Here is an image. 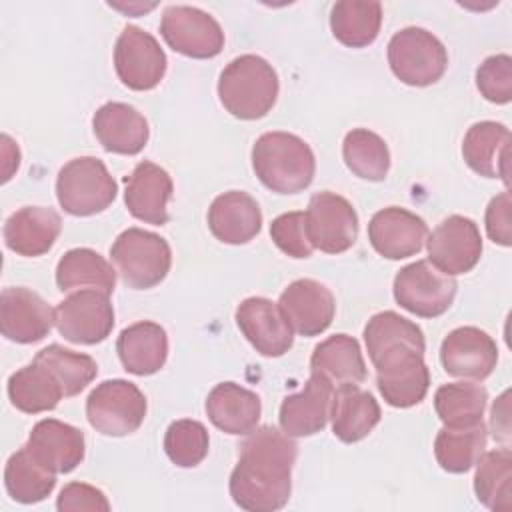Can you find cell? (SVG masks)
<instances>
[{
  "instance_id": "6da1fadb",
  "label": "cell",
  "mask_w": 512,
  "mask_h": 512,
  "mask_svg": "<svg viewBox=\"0 0 512 512\" xmlns=\"http://www.w3.org/2000/svg\"><path fill=\"white\" fill-rule=\"evenodd\" d=\"M364 342L386 404L394 408L420 404L430 386L422 328L398 312L384 310L364 326Z\"/></svg>"
},
{
  "instance_id": "7a4b0ae2",
  "label": "cell",
  "mask_w": 512,
  "mask_h": 512,
  "mask_svg": "<svg viewBox=\"0 0 512 512\" xmlns=\"http://www.w3.org/2000/svg\"><path fill=\"white\" fill-rule=\"evenodd\" d=\"M298 446L284 430L262 426L248 434L230 474V496L248 512H274L292 492V466Z\"/></svg>"
},
{
  "instance_id": "3957f363",
  "label": "cell",
  "mask_w": 512,
  "mask_h": 512,
  "mask_svg": "<svg viewBox=\"0 0 512 512\" xmlns=\"http://www.w3.org/2000/svg\"><path fill=\"white\" fill-rule=\"evenodd\" d=\"M252 168L268 190L296 194L312 184L316 160L300 136L266 132L252 146Z\"/></svg>"
},
{
  "instance_id": "277c9868",
  "label": "cell",
  "mask_w": 512,
  "mask_h": 512,
  "mask_svg": "<svg viewBox=\"0 0 512 512\" xmlns=\"http://www.w3.org/2000/svg\"><path fill=\"white\" fill-rule=\"evenodd\" d=\"M218 98L234 118L258 120L276 104L278 74L262 56L242 54L220 72Z\"/></svg>"
},
{
  "instance_id": "5b68a950",
  "label": "cell",
  "mask_w": 512,
  "mask_h": 512,
  "mask_svg": "<svg viewBox=\"0 0 512 512\" xmlns=\"http://www.w3.org/2000/svg\"><path fill=\"white\" fill-rule=\"evenodd\" d=\"M118 186L106 164L96 156H78L66 162L56 178V198L72 216H92L106 210Z\"/></svg>"
},
{
  "instance_id": "8992f818",
  "label": "cell",
  "mask_w": 512,
  "mask_h": 512,
  "mask_svg": "<svg viewBox=\"0 0 512 512\" xmlns=\"http://www.w3.org/2000/svg\"><path fill=\"white\" fill-rule=\"evenodd\" d=\"M110 258L122 282L136 290L160 284L170 272L172 252L168 242L148 230L128 228L110 246Z\"/></svg>"
},
{
  "instance_id": "52a82bcc",
  "label": "cell",
  "mask_w": 512,
  "mask_h": 512,
  "mask_svg": "<svg viewBox=\"0 0 512 512\" xmlns=\"http://www.w3.org/2000/svg\"><path fill=\"white\" fill-rule=\"evenodd\" d=\"M388 64L400 82L422 88L438 82L444 76L448 52L432 32L418 26H408L390 38Z\"/></svg>"
},
{
  "instance_id": "ba28073f",
  "label": "cell",
  "mask_w": 512,
  "mask_h": 512,
  "mask_svg": "<svg viewBox=\"0 0 512 512\" xmlns=\"http://www.w3.org/2000/svg\"><path fill=\"white\" fill-rule=\"evenodd\" d=\"M86 416L90 426L104 436H128L144 422L146 398L128 380H104L90 392Z\"/></svg>"
},
{
  "instance_id": "9c48e42d",
  "label": "cell",
  "mask_w": 512,
  "mask_h": 512,
  "mask_svg": "<svg viewBox=\"0 0 512 512\" xmlns=\"http://www.w3.org/2000/svg\"><path fill=\"white\" fill-rule=\"evenodd\" d=\"M456 288L454 276L440 272L428 260L400 268L392 286L396 302L420 318L442 316L452 306Z\"/></svg>"
},
{
  "instance_id": "30bf717a",
  "label": "cell",
  "mask_w": 512,
  "mask_h": 512,
  "mask_svg": "<svg viewBox=\"0 0 512 512\" xmlns=\"http://www.w3.org/2000/svg\"><path fill=\"white\" fill-rule=\"evenodd\" d=\"M306 232L312 248L326 254H340L354 246L358 238V214L352 204L330 190L310 198L304 212Z\"/></svg>"
},
{
  "instance_id": "8fae6325",
  "label": "cell",
  "mask_w": 512,
  "mask_h": 512,
  "mask_svg": "<svg viewBox=\"0 0 512 512\" xmlns=\"http://www.w3.org/2000/svg\"><path fill=\"white\" fill-rule=\"evenodd\" d=\"M54 326L74 344H98L114 328L110 296L98 290H78L54 308Z\"/></svg>"
},
{
  "instance_id": "7c38bea8",
  "label": "cell",
  "mask_w": 512,
  "mask_h": 512,
  "mask_svg": "<svg viewBox=\"0 0 512 512\" xmlns=\"http://www.w3.org/2000/svg\"><path fill=\"white\" fill-rule=\"evenodd\" d=\"M114 68L130 90H152L166 74V54L152 34L128 24L114 46Z\"/></svg>"
},
{
  "instance_id": "4fadbf2b",
  "label": "cell",
  "mask_w": 512,
  "mask_h": 512,
  "mask_svg": "<svg viewBox=\"0 0 512 512\" xmlns=\"http://www.w3.org/2000/svg\"><path fill=\"white\" fill-rule=\"evenodd\" d=\"M160 34L174 52L188 58H214L224 48L220 24L194 6H168L160 20Z\"/></svg>"
},
{
  "instance_id": "5bb4252c",
  "label": "cell",
  "mask_w": 512,
  "mask_h": 512,
  "mask_svg": "<svg viewBox=\"0 0 512 512\" xmlns=\"http://www.w3.org/2000/svg\"><path fill=\"white\" fill-rule=\"evenodd\" d=\"M428 262L448 276L470 272L482 256V236L474 220L452 214L426 238Z\"/></svg>"
},
{
  "instance_id": "9a60e30c",
  "label": "cell",
  "mask_w": 512,
  "mask_h": 512,
  "mask_svg": "<svg viewBox=\"0 0 512 512\" xmlns=\"http://www.w3.org/2000/svg\"><path fill=\"white\" fill-rule=\"evenodd\" d=\"M236 324L244 338L268 358H278L292 348L294 330L278 304L268 298L252 296L238 304Z\"/></svg>"
},
{
  "instance_id": "2e32d148",
  "label": "cell",
  "mask_w": 512,
  "mask_h": 512,
  "mask_svg": "<svg viewBox=\"0 0 512 512\" xmlns=\"http://www.w3.org/2000/svg\"><path fill=\"white\" fill-rule=\"evenodd\" d=\"M54 326V310L30 288L12 286L0 294V330L18 344H34Z\"/></svg>"
},
{
  "instance_id": "e0dca14e",
  "label": "cell",
  "mask_w": 512,
  "mask_h": 512,
  "mask_svg": "<svg viewBox=\"0 0 512 512\" xmlns=\"http://www.w3.org/2000/svg\"><path fill=\"white\" fill-rule=\"evenodd\" d=\"M440 362L450 376L484 380L496 368L498 346L484 330L460 326L442 340Z\"/></svg>"
},
{
  "instance_id": "ac0fdd59",
  "label": "cell",
  "mask_w": 512,
  "mask_h": 512,
  "mask_svg": "<svg viewBox=\"0 0 512 512\" xmlns=\"http://www.w3.org/2000/svg\"><path fill=\"white\" fill-rule=\"evenodd\" d=\"M426 238L428 226L424 218L400 206L378 210L368 224V240L372 248L388 260H402L418 254Z\"/></svg>"
},
{
  "instance_id": "d6986e66",
  "label": "cell",
  "mask_w": 512,
  "mask_h": 512,
  "mask_svg": "<svg viewBox=\"0 0 512 512\" xmlns=\"http://www.w3.org/2000/svg\"><path fill=\"white\" fill-rule=\"evenodd\" d=\"M278 306L292 330L306 338L322 334L332 324L336 312L332 292L312 278H300L288 284L280 294Z\"/></svg>"
},
{
  "instance_id": "ffe728a7",
  "label": "cell",
  "mask_w": 512,
  "mask_h": 512,
  "mask_svg": "<svg viewBox=\"0 0 512 512\" xmlns=\"http://www.w3.org/2000/svg\"><path fill=\"white\" fill-rule=\"evenodd\" d=\"M334 386L320 374L310 372L304 388L290 394L280 404V428L294 438L314 436L330 420Z\"/></svg>"
},
{
  "instance_id": "44dd1931",
  "label": "cell",
  "mask_w": 512,
  "mask_h": 512,
  "mask_svg": "<svg viewBox=\"0 0 512 512\" xmlns=\"http://www.w3.org/2000/svg\"><path fill=\"white\" fill-rule=\"evenodd\" d=\"M172 190L170 174L158 164L144 160L124 178V204L134 218L162 226L168 222Z\"/></svg>"
},
{
  "instance_id": "7402d4cb",
  "label": "cell",
  "mask_w": 512,
  "mask_h": 512,
  "mask_svg": "<svg viewBox=\"0 0 512 512\" xmlns=\"http://www.w3.org/2000/svg\"><path fill=\"white\" fill-rule=\"evenodd\" d=\"M92 128L104 150L124 156L142 152L150 136L146 118L134 106L124 102L102 104L94 112Z\"/></svg>"
},
{
  "instance_id": "603a6c76",
  "label": "cell",
  "mask_w": 512,
  "mask_h": 512,
  "mask_svg": "<svg viewBox=\"0 0 512 512\" xmlns=\"http://www.w3.org/2000/svg\"><path fill=\"white\" fill-rule=\"evenodd\" d=\"M26 446L56 474L72 472L84 460V434L72 424L44 418L34 424Z\"/></svg>"
},
{
  "instance_id": "cb8c5ba5",
  "label": "cell",
  "mask_w": 512,
  "mask_h": 512,
  "mask_svg": "<svg viewBox=\"0 0 512 512\" xmlns=\"http://www.w3.org/2000/svg\"><path fill=\"white\" fill-rule=\"evenodd\" d=\"M208 228L224 244H246L262 228L260 206L242 190L224 192L208 208Z\"/></svg>"
},
{
  "instance_id": "d4e9b609",
  "label": "cell",
  "mask_w": 512,
  "mask_h": 512,
  "mask_svg": "<svg viewBox=\"0 0 512 512\" xmlns=\"http://www.w3.org/2000/svg\"><path fill=\"white\" fill-rule=\"evenodd\" d=\"M206 414L218 430L232 436H248L258 426L262 404L256 392L236 382H222L208 392Z\"/></svg>"
},
{
  "instance_id": "484cf974",
  "label": "cell",
  "mask_w": 512,
  "mask_h": 512,
  "mask_svg": "<svg viewBox=\"0 0 512 512\" xmlns=\"http://www.w3.org/2000/svg\"><path fill=\"white\" fill-rule=\"evenodd\" d=\"M62 220L56 210L44 206H24L8 216L4 224L6 246L20 256H42L58 240Z\"/></svg>"
},
{
  "instance_id": "4316f807",
  "label": "cell",
  "mask_w": 512,
  "mask_h": 512,
  "mask_svg": "<svg viewBox=\"0 0 512 512\" xmlns=\"http://www.w3.org/2000/svg\"><path fill=\"white\" fill-rule=\"evenodd\" d=\"M510 130L494 120H482L468 128L462 140L464 162L484 178H500L508 186Z\"/></svg>"
},
{
  "instance_id": "83f0119b",
  "label": "cell",
  "mask_w": 512,
  "mask_h": 512,
  "mask_svg": "<svg viewBox=\"0 0 512 512\" xmlns=\"http://www.w3.org/2000/svg\"><path fill=\"white\" fill-rule=\"evenodd\" d=\"M116 352L126 372L150 376L158 372L168 358L166 330L156 322H136L124 328L116 340Z\"/></svg>"
},
{
  "instance_id": "f1b7e54d",
  "label": "cell",
  "mask_w": 512,
  "mask_h": 512,
  "mask_svg": "<svg viewBox=\"0 0 512 512\" xmlns=\"http://www.w3.org/2000/svg\"><path fill=\"white\" fill-rule=\"evenodd\" d=\"M310 372L324 376L334 390L342 386H360L366 378V364L358 340L348 334L326 338L310 356Z\"/></svg>"
},
{
  "instance_id": "f546056e",
  "label": "cell",
  "mask_w": 512,
  "mask_h": 512,
  "mask_svg": "<svg viewBox=\"0 0 512 512\" xmlns=\"http://www.w3.org/2000/svg\"><path fill=\"white\" fill-rule=\"evenodd\" d=\"M380 406L376 398L360 386H342L332 398V432L338 440L352 444L366 438L380 422Z\"/></svg>"
},
{
  "instance_id": "4dcf8cb0",
  "label": "cell",
  "mask_w": 512,
  "mask_h": 512,
  "mask_svg": "<svg viewBox=\"0 0 512 512\" xmlns=\"http://www.w3.org/2000/svg\"><path fill=\"white\" fill-rule=\"evenodd\" d=\"M56 286L62 292L98 290L110 296L116 286V270L98 252L72 248L58 260Z\"/></svg>"
},
{
  "instance_id": "1f68e13d",
  "label": "cell",
  "mask_w": 512,
  "mask_h": 512,
  "mask_svg": "<svg viewBox=\"0 0 512 512\" xmlns=\"http://www.w3.org/2000/svg\"><path fill=\"white\" fill-rule=\"evenodd\" d=\"M64 396L60 382L54 374L32 360L28 366L16 370L8 378V398L12 406L26 414H40L54 410Z\"/></svg>"
},
{
  "instance_id": "d6a6232c",
  "label": "cell",
  "mask_w": 512,
  "mask_h": 512,
  "mask_svg": "<svg viewBox=\"0 0 512 512\" xmlns=\"http://www.w3.org/2000/svg\"><path fill=\"white\" fill-rule=\"evenodd\" d=\"M4 484L12 500L20 504H36L52 494L56 486V472L42 464L24 444L8 458Z\"/></svg>"
},
{
  "instance_id": "836d02e7",
  "label": "cell",
  "mask_w": 512,
  "mask_h": 512,
  "mask_svg": "<svg viewBox=\"0 0 512 512\" xmlns=\"http://www.w3.org/2000/svg\"><path fill=\"white\" fill-rule=\"evenodd\" d=\"M382 26L380 2L342 0L330 10V28L334 38L348 48H364L372 44Z\"/></svg>"
},
{
  "instance_id": "e575fe53",
  "label": "cell",
  "mask_w": 512,
  "mask_h": 512,
  "mask_svg": "<svg viewBox=\"0 0 512 512\" xmlns=\"http://www.w3.org/2000/svg\"><path fill=\"white\" fill-rule=\"evenodd\" d=\"M488 430L482 422L462 428L444 426L434 438V456L442 470L450 474L468 472L484 454Z\"/></svg>"
},
{
  "instance_id": "d590c367",
  "label": "cell",
  "mask_w": 512,
  "mask_h": 512,
  "mask_svg": "<svg viewBox=\"0 0 512 512\" xmlns=\"http://www.w3.org/2000/svg\"><path fill=\"white\" fill-rule=\"evenodd\" d=\"M474 474L478 502L496 512H508L512 504V452L508 446L484 452Z\"/></svg>"
},
{
  "instance_id": "8d00e7d4",
  "label": "cell",
  "mask_w": 512,
  "mask_h": 512,
  "mask_svg": "<svg viewBox=\"0 0 512 512\" xmlns=\"http://www.w3.org/2000/svg\"><path fill=\"white\" fill-rule=\"evenodd\" d=\"M486 404V388L472 382H450L440 386L434 394V410L448 428H462L482 422Z\"/></svg>"
},
{
  "instance_id": "74e56055",
  "label": "cell",
  "mask_w": 512,
  "mask_h": 512,
  "mask_svg": "<svg viewBox=\"0 0 512 512\" xmlns=\"http://www.w3.org/2000/svg\"><path fill=\"white\" fill-rule=\"evenodd\" d=\"M342 156L348 170L368 182H382L390 170L386 142L366 128H354L344 136Z\"/></svg>"
},
{
  "instance_id": "f35d334b",
  "label": "cell",
  "mask_w": 512,
  "mask_h": 512,
  "mask_svg": "<svg viewBox=\"0 0 512 512\" xmlns=\"http://www.w3.org/2000/svg\"><path fill=\"white\" fill-rule=\"evenodd\" d=\"M34 360L54 374L64 390V396L80 394L98 374V364L92 356L68 350L60 344H50L42 348L34 356Z\"/></svg>"
},
{
  "instance_id": "ab89813d",
  "label": "cell",
  "mask_w": 512,
  "mask_h": 512,
  "mask_svg": "<svg viewBox=\"0 0 512 512\" xmlns=\"http://www.w3.org/2000/svg\"><path fill=\"white\" fill-rule=\"evenodd\" d=\"M208 430L202 422L182 418L174 420L164 434V450L172 464L180 468L198 466L208 454Z\"/></svg>"
},
{
  "instance_id": "60d3db41",
  "label": "cell",
  "mask_w": 512,
  "mask_h": 512,
  "mask_svg": "<svg viewBox=\"0 0 512 512\" xmlns=\"http://www.w3.org/2000/svg\"><path fill=\"white\" fill-rule=\"evenodd\" d=\"M476 86L488 102L508 104L512 100V58L508 54L488 56L476 70Z\"/></svg>"
},
{
  "instance_id": "b9f144b4",
  "label": "cell",
  "mask_w": 512,
  "mask_h": 512,
  "mask_svg": "<svg viewBox=\"0 0 512 512\" xmlns=\"http://www.w3.org/2000/svg\"><path fill=\"white\" fill-rule=\"evenodd\" d=\"M270 236L274 244L290 258H310L312 244L306 232V218L304 212H284L276 216L270 224Z\"/></svg>"
},
{
  "instance_id": "7bdbcfd3",
  "label": "cell",
  "mask_w": 512,
  "mask_h": 512,
  "mask_svg": "<svg viewBox=\"0 0 512 512\" xmlns=\"http://www.w3.org/2000/svg\"><path fill=\"white\" fill-rule=\"evenodd\" d=\"M56 508L60 512L72 510H90V512H108L110 502L102 490L84 484V482H70L60 490L56 500Z\"/></svg>"
},
{
  "instance_id": "ee69618b",
  "label": "cell",
  "mask_w": 512,
  "mask_h": 512,
  "mask_svg": "<svg viewBox=\"0 0 512 512\" xmlns=\"http://www.w3.org/2000/svg\"><path fill=\"white\" fill-rule=\"evenodd\" d=\"M486 232L500 246L512 244V202L508 190L490 200L486 208Z\"/></svg>"
},
{
  "instance_id": "f6af8a7d",
  "label": "cell",
  "mask_w": 512,
  "mask_h": 512,
  "mask_svg": "<svg viewBox=\"0 0 512 512\" xmlns=\"http://www.w3.org/2000/svg\"><path fill=\"white\" fill-rule=\"evenodd\" d=\"M490 426H492V436L502 440V442H508L510 438V424H508V392H504L498 402L494 404L492 408V420H490Z\"/></svg>"
}]
</instances>
